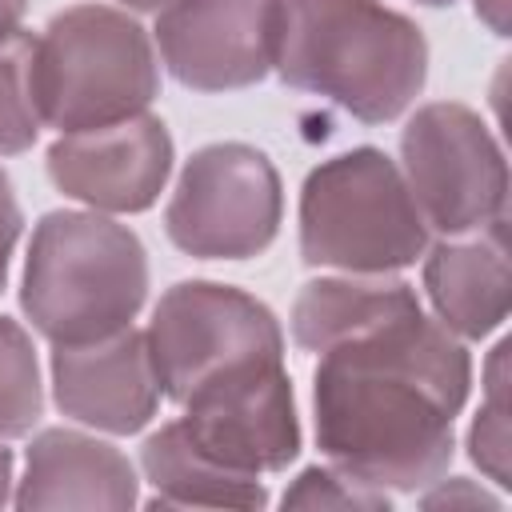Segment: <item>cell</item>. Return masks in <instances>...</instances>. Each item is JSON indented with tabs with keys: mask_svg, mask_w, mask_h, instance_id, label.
<instances>
[{
	"mask_svg": "<svg viewBox=\"0 0 512 512\" xmlns=\"http://www.w3.org/2000/svg\"><path fill=\"white\" fill-rule=\"evenodd\" d=\"M320 352V448L364 484L432 480L452 456V416L468 392L464 348L412 300Z\"/></svg>",
	"mask_w": 512,
	"mask_h": 512,
	"instance_id": "obj_1",
	"label": "cell"
},
{
	"mask_svg": "<svg viewBox=\"0 0 512 512\" xmlns=\"http://www.w3.org/2000/svg\"><path fill=\"white\" fill-rule=\"evenodd\" d=\"M280 76L352 116L392 120L424 84V36L380 0H284Z\"/></svg>",
	"mask_w": 512,
	"mask_h": 512,
	"instance_id": "obj_2",
	"label": "cell"
},
{
	"mask_svg": "<svg viewBox=\"0 0 512 512\" xmlns=\"http://www.w3.org/2000/svg\"><path fill=\"white\" fill-rule=\"evenodd\" d=\"M144 288V248L128 228L88 212L40 220L28 248L24 308L52 344H88L128 328Z\"/></svg>",
	"mask_w": 512,
	"mask_h": 512,
	"instance_id": "obj_3",
	"label": "cell"
},
{
	"mask_svg": "<svg viewBox=\"0 0 512 512\" xmlns=\"http://www.w3.org/2000/svg\"><path fill=\"white\" fill-rule=\"evenodd\" d=\"M156 96V64L140 24L112 8H72L32 48V100L60 132L136 116Z\"/></svg>",
	"mask_w": 512,
	"mask_h": 512,
	"instance_id": "obj_4",
	"label": "cell"
},
{
	"mask_svg": "<svg viewBox=\"0 0 512 512\" xmlns=\"http://www.w3.org/2000/svg\"><path fill=\"white\" fill-rule=\"evenodd\" d=\"M300 248L312 264L352 272L404 268L424 252V220L388 156L360 148L308 176Z\"/></svg>",
	"mask_w": 512,
	"mask_h": 512,
	"instance_id": "obj_5",
	"label": "cell"
},
{
	"mask_svg": "<svg viewBox=\"0 0 512 512\" xmlns=\"http://www.w3.org/2000/svg\"><path fill=\"white\" fill-rule=\"evenodd\" d=\"M148 356L160 388L184 404L224 372L280 360V328L264 304L236 288L176 284L152 316Z\"/></svg>",
	"mask_w": 512,
	"mask_h": 512,
	"instance_id": "obj_6",
	"label": "cell"
},
{
	"mask_svg": "<svg viewBox=\"0 0 512 512\" xmlns=\"http://www.w3.org/2000/svg\"><path fill=\"white\" fill-rule=\"evenodd\" d=\"M280 224L272 164L244 144H216L188 160L168 204V236L204 260H240L268 248Z\"/></svg>",
	"mask_w": 512,
	"mask_h": 512,
	"instance_id": "obj_7",
	"label": "cell"
},
{
	"mask_svg": "<svg viewBox=\"0 0 512 512\" xmlns=\"http://www.w3.org/2000/svg\"><path fill=\"white\" fill-rule=\"evenodd\" d=\"M404 164L424 216L444 232L492 224L504 212L508 172L500 148L460 104H432L408 124Z\"/></svg>",
	"mask_w": 512,
	"mask_h": 512,
	"instance_id": "obj_8",
	"label": "cell"
},
{
	"mask_svg": "<svg viewBox=\"0 0 512 512\" xmlns=\"http://www.w3.org/2000/svg\"><path fill=\"white\" fill-rule=\"evenodd\" d=\"M284 0H172L156 20L160 52L188 88H244L276 64Z\"/></svg>",
	"mask_w": 512,
	"mask_h": 512,
	"instance_id": "obj_9",
	"label": "cell"
},
{
	"mask_svg": "<svg viewBox=\"0 0 512 512\" xmlns=\"http://www.w3.org/2000/svg\"><path fill=\"white\" fill-rule=\"evenodd\" d=\"M184 408V432L224 468L256 476L260 468H284L300 448L292 388L280 360H260L216 376L200 384Z\"/></svg>",
	"mask_w": 512,
	"mask_h": 512,
	"instance_id": "obj_10",
	"label": "cell"
},
{
	"mask_svg": "<svg viewBox=\"0 0 512 512\" xmlns=\"http://www.w3.org/2000/svg\"><path fill=\"white\" fill-rule=\"evenodd\" d=\"M168 160L172 144L164 124L152 116H128L56 140L48 152V172L76 200L112 212H140L156 200Z\"/></svg>",
	"mask_w": 512,
	"mask_h": 512,
	"instance_id": "obj_11",
	"label": "cell"
},
{
	"mask_svg": "<svg viewBox=\"0 0 512 512\" xmlns=\"http://www.w3.org/2000/svg\"><path fill=\"white\" fill-rule=\"evenodd\" d=\"M52 372L60 408L84 424L136 432L156 408L160 380L148 356V336L132 328L88 344H56Z\"/></svg>",
	"mask_w": 512,
	"mask_h": 512,
	"instance_id": "obj_12",
	"label": "cell"
},
{
	"mask_svg": "<svg viewBox=\"0 0 512 512\" xmlns=\"http://www.w3.org/2000/svg\"><path fill=\"white\" fill-rule=\"evenodd\" d=\"M428 292L444 316L464 336L492 332L508 312V244L504 220L496 216L488 236L472 244H444L424 268Z\"/></svg>",
	"mask_w": 512,
	"mask_h": 512,
	"instance_id": "obj_13",
	"label": "cell"
},
{
	"mask_svg": "<svg viewBox=\"0 0 512 512\" xmlns=\"http://www.w3.org/2000/svg\"><path fill=\"white\" fill-rule=\"evenodd\" d=\"M20 508L40 504H132V468L128 460L96 440L76 432H44L28 448Z\"/></svg>",
	"mask_w": 512,
	"mask_h": 512,
	"instance_id": "obj_14",
	"label": "cell"
},
{
	"mask_svg": "<svg viewBox=\"0 0 512 512\" xmlns=\"http://www.w3.org/2000/svg\"><path fill=\"white\" fill-rule=\"evenodd\" d=\"M144 468L160 492L152 504H264L256 476L200 452L184 424H168L144 444Z\"/></svg>",
	"mask_w": 512,
	"mask_h": 512,
	"instance_id": "obj_15",
	"label": "cell"
},
{
	"mask_svg": "<svg viewBox=\"0 0 512 512\" xmlns=\"http://www.w3.org/2000/svg\"><path fill=\"white\" fill-rule=\"evenodd\" d=\"M416 296L408 292V284H352V280H316L304 288V296L296 300V316H292V332L304 348L320 352L332 340L412 304Z\"/></svg>",
	"mask_w": 512,
	"mask_h": 512,
	"instance_id": "obj_16",
	"label": "cell"
},
{
	"mask_svg": "<svg viewBox=\"0 0 512 512\" xmlns=\"http://www.w3.org/2000/svg\"><path fill=\"white\" fill-rule=\"evenodd\" d=\"M32 48L36 40L20 28L0 40V152H24L40 132L32 100Z\"/></svg>",
	"mask_w": 512,
	"mask_h": 512,
	"instance_id": "obj_17",
	"label": "cell"
},
{
	"mask_svg": "<svg viewBox=\"0 0 512 512\" xmlns=\"http://www.w3.org/2000/svg\"><path fill=\"white\" fill-rule=\"evenodd\" d=\"M40 416V380L28 336L0 320V436H20Z\"/></svg>",
	"mask_w": 512,
	"mask_h": 512,
	"instance_id": "obj_18",
	"label": "cell"
},
{
	"mask_svg": "<svg viewBox=\"0 0 512 512\" xmlns=\"http://www.w3.org/2000/svg\"><path fill=\"white\" fill-rule=\"evenodd\" d=\"M508 344L496 348V380H492V408L476 420L472 428V456L476 464H484L500 484H508V468H504V448H508V436H504V400H500V356H504Z\"/></svg>",
	"mask_w": 512,
	"mask_h": 512,
	"instance_id": "obj_19",
	"label": "cell"
},
{
	"mask_svg": "<svg viewBox=\"0 0 512 512\" xmlns=\"http://www.w3.org/2000/svg\"><path fill=\"white\" fill-rule=\"evenodd\" d=\"M20 236V208L12 200V188H8V176L0 172V284H4V272H8V252Z\"/></svg>",
	"mask_w": 512,
	"mask_h": 512,
	"instance_id": "obj_20",
	"label": "cell"
},
{
	"mask_svg": "<svg viewBox=\"0 0 512 512\" xmlns=\"http://www.w3.org/2000/svg\"><path fill=\"white\" fill-rule=\"evenodd\" d=\"M20 16H24V0H0V40L8 32H16Z\"/></svg>",
	"mask_w": 512,
	"mask_h": 512,
	"instance_id": "obj_21",
	"label": "cell"
},
{
	"mask_svg": "<svg viewBox=\"0 0 512 512\" xmlns=\"http://www.w3.org/2000/svg\"><path fill=\"white\" fill-rule=\"evenodd\" d=\"M124 4H132V8H156L160 0H124Z\"/></svg>",
	"mask_w": 512,
	"mask_h": 512,
	"instance_id": "obj_22",
	"label": "cell"
},
{
	"mask_svg": "<svg viewBox=\"0 0 512 512\" xmlns=\"http://www.w3.org/2000/svg\"><path fill=\"white\" fill-rule=\"evenodd\" d=\"M424 4H452V0H424Z\"/></svg>",
	"mask_w": 512,
	"mask_h": 512,
	"instance_id": "obj_23",
	"label": "cell"
}]
</instances>
